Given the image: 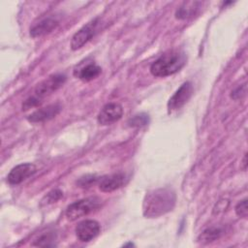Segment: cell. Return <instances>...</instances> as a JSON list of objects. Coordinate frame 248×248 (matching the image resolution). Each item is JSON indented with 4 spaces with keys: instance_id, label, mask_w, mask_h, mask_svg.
<instances>
[{
    "instance_id": "6da1fadb",
    "label": "cell",
    "mask_w": 248,
    "mask_h": 248,
    "mask_svg": "<svg viewBox=\"0 0 248 248\" xmlns=\"http://www.w3.org/2000/svg\"><path fill=\"white\" fill-rule=\"evenodd\" d=\"M176 201L175 193L170 188H158L146 193L143 203V215L155 218L172 210Z\"/></svg>"
},
{
    "instance_id": "7a4b0ae2",
    "label": "cell",
    "mask_w": 248,
    "mask_h": 248,
    "mask_svg": "<svg viewBox=\"0 0 248 248\" xmlns=\"http://www.w3.org/2000/svg\"><path fill=\"white\" fill-rule=\"evenodd\" d=\"M186 63L183 51L172 49L162 54L150 66V73L157 78H165L178 72Z\"/></svg>"
},
{
    "instance_id": "3957f363",
    "label": "cell",
    "mask_w": 248,
    "mask_h": 248,
    "mask_svg": "<svg viewBox=\"0 0 248 248\" xmlns=\"http://www.w3.org/2000/svg\"><path fill=\"white\" fill-rule=\"evenodd\" d=\"M101 199L97 197H89L86 199L77 201L68 205L65 214L70 221H75L80 217L86 216L89 213L97 210L101 206Z\"/></svg>"
},
{
    "instance_id": "277c9868",
    "label": "cell",
    "mask_w": 248,
    "mask_h": 248,
    "mask_svg": "<svg viewBox=\"0 0 248 248\" xmlns=\"http://www.w3.org/2000/svg\"><path fill=\"white\" fill-rule=\"evenodd\" d=\"M100 24V18L96 17L82 26L78 32L74 34L71 40V48L73 50L79 49L87 42H89L93 36L97 33L98 26Z\"/></svg>"
},
{
    "instance_id": "5b68a950",
    "label": "cell",
    "mask_w": 248,
    "mask_h": 248,
    "mask_svg": "<svg viewBox=\"0 0 248 248\" xmlns=\"http://www.w3.org/2000/svg\"><path fill=\"white\" fill-rule=\"evenodd\" d=\"M67 78L63 74H54L44 80H42L35 88L34 95L41 100H43L46 96L50 95L57 89H59L66 81Z\"/></svg>"
},
{
    "instance_id": "8992f818",
    "label": "cell",
    "mask_w": 248,
    "mask_h": 248,
    "mask_svg": "<svg viewBox=\"0 0 248 248\" xmlns=\"http://www.w3.org/2000/svg\"><path fill=\"white\" fill-rule=\"evenodd\" d=\"M194 88L190 81H185L180 85V87L173 93L168 102L169 111H173L182 108L193 94Z\"/></svg>"
},
{
    "instance_id": "52a82bcc",
    "label": "cell",
    "mask_w": 248,
    "mask_h": 248,
    "mask_svg": "<svg viewBox=\"0 0 248 248\" xmlns=\"http://www.w3.org/2000/svg\"><path fill=\"white\" fill-rule=\"evenodd\" d=\"M100 224L95 220H83L76 227V235L81 242H88L94 239L100 232Z\"/></svg>"
},
{
    "instance_id": "ba28073f",
    "label": "cell",
    "mask_w": 248,
    "mask_h": 248,
    "mask_svg": "<svg viewBox=\"0 0 248 248\" xmlns=\"http://www.w3.org/2000/svg\"><path fill=\"white\" fill-rule=\"evenodd\" d=\"M123 115V108L117 103H108L100 110L97 120L101 125H109L118 121Z\"/></svg>"
},
{
    "instance_id": "9c48e42d",
    "label": "cell",
    "mask_w": 248,
    "mask_h": 248,
    "mask_svg": "<svg viewBox=\"0 0 248 248\" xmlns=\"http://www.w3.org/2000/svg\"><path fill=\"white\" fill-rule=\"evenodd\" d=\"M37 170V168L32 163H23L16 166L11 170L7 176V181L11 185H17L33 175Z\"/></svg>"
},
{
    "instance_id": "30bf717a",
    "label": "cell",
    "mask_w": 248,
    "mask_h": 248,
    "mask_svg": "<svg viewBox=\"0 0 248 248\" xmlns=\"http://www.w3.org/2000/svg\"><path fill=\"white\" fill-rule=\"evenodd\" d=\"M126 175L122 172L107 174L99 178L98 185L102 192L109 193L121 188L126 183Z\"/></svg>"
},
{
    "instance_id": "8fae6325",
    "label": "cell",
    "mask_w": 248,
    "mask_h": 248,
    "mask_svg": "<svg viewBox=\"0 0 248 248\" xmlns=\"http://www.w3.org/2000/svg\"><path fill=\"white\" fill-rule=\"evenodd\" d=\"M62 109V107L60 104H52L48 105L45 108H39L30 115L27 116V120L32 123H38V122H45L47 120L52 119L55 117Z\"/></svg>"
},
{
    "instance_id": "7c38bea8",
    "label": "cell",
    "mask_w": 248,
    "mask_h": 248,
    "mask_svg": "<svg viewBox=\"0 0 248 248\" xmlns=\"http://www.w3.org/2000/svg\"><path fill=\"white\" fill-rule=\"evenodd\" d=\"M59 24V21L54 16H47L41 19L38 23L30 28V35L33 38L42 37L52 32Z\"/></svg>"
},
{
    "instance_id": "4fadbf2b",
    "label": "cell",
    "mask_w": 248,
    "mask_h": 248,
    "mask_svg": "<svg viewBox=\"0 0 248 248\" xmlns=\"http://www.w3.org/2000/svg\"><path fill=\"white\" fill-rule=\"evenodd\" d=\"M101 72L102 69L100 66H98L95 63H89L81 68L76 69L74 71V75L75 77L83 81H90L96 78L101 74Z\"/></svg>"
},
{
    "instance_id": "5bb4252c",
    "label": "cell",
    "mask_w": 248,
    "mask_h": 248,
    "mask_svg": "<svg viewBox=\"0 0 248 248\" xmlns=\"http://www.w3.org/2000/svg\"><path fill=\"white\" fill-rule=\"evenodd\" d=\"M224 233V230L221 227L213 226L205 229L198 237V240L202 244L211 243L217 239H219Z\"/></svg>"
},
{
    "instance_id": "9a60e30c",
    "label": "cell",
    "mask_w": 248,
    "mask_h": 248,
    "mask_svg": "<svg viewBox=\"0 0 248 248\" xmlns=\"http://www.w3.org/2000/svg\"><path fill=\"white\" fill-rule=\"evenodd\" d=\"M200 5L201 2L198 1H189L182 3V5L175 12V17L178 19H185L194 16L199 10Z\"/></svg>"
},
{
    "instance_id": "2e32d148",
    "label": "cell",
    "mask_w": 248,
    "mask_h": 248,
    "mask_svg": "<svg viewBox=\"0 0 248 248\" xmlns=\"http://www.w3.org/2000/svg\"><path fill=\"white\" fill-rule=\"evenodd\" d=\"M54 239L55 235L52 232H46L43 234H41L38 238L34 240L32 243L33 246H42V247H48V246H54Z\"/></svg>"
},
{
    "instance_id": "e0dca14e",
    "label": "cell",
    "mask_w": 248,
    "mask_h": 248,
    "mask_svg": "<svg viewBox=\"0 0 248 248\" xmlns=\"http://www.w3.org/2000/svg\"><path fill=\"white\" fill-rule=\"evenodd\" d=\"M63 197V192L59 189H53L50 192H48L44 199L42 200V204H49L56 202L58 200H60Z\"/></svg>"
},
{
    "instance_id": "ac0fdd59",
    "label": "cell",
    "mask_w": 248,
    "mask_h": 248,
    "mask_svg": "<svg viewBox=\"0 0 248 248\" xmlns=\"http://www.w3.org/2000/svg\"><path fill=\"white\" fill-rule=\"evenodd\" d=\"M100 177H97L96 175H92V174H88L85 176L80 177L78 181L77 184L81 187V188H88L91 187L93 184H95L96 182L99 181Z\"/></svg>"
},
{
    "instance_id": "d6986e66",
    "label": "cell",
    "mask_w": 248,
    "mask_h": 248,
    "mask_svg": "<svg viewBox=\"0 0 248 248\" xmlns=\"http://www.w3.org/2000/svg\"><path fill=\"white\" fill-rule=\"evenodd\" d=\"M148 121H149L148 115L141 113V114H138V115H135L134 117H132L128 121V124L132 127H139V126H143V125L147 124Z\"/></svg>"
},
{
    "instance_id": "ffe728a7",
    "label": "cell",
    "mask_w": 248,
    "mask_h": 248,
    "mask_svg": "<svg viewBox=\"0 0 248 248\" xmlns=\"http://www.w3.org/2000/svg\"><path fill=\"white\" fill-rule=\"evenodd\" d=\"M235 213L240 218H246L248 215V207H247V199H244L237 202L235 205Z\"/></svg>"
},
{
    "instance_id": "44dd1931",
    "label": "cell",
    "mask_w": 248,
    "mask_h": 248,
    "mask_svg": "<svg viewBox=\"0 0 248 248\" xmlns=\"http://www.w3.org/2000/svg\"><path fill=\"white\" fill-rule=\"evenodd\" d=\"M42 102H43V101H42L40 98H38V97H36L35 95H33L32 97H30V98H28L27 100L24 101V103L22 104V109L27 110V109H29V108H31L38 107L39 105L42 104Z\"/></svg>"
},
{
    "instance_id": "7402d4cb",
    "label": "cell",
    "mask_w": 248,
    "mask_h": 248,
    "mask_svg": "<svg viewBox=\"0 0 248 248\" xmlns=\"http://www.w3.org/2000/svg\"><path fill=\"white\" fill-rule=\"evenodd\" d=\"M245 93H246V84L244 83L243 85L238 86L235 90L232 91L231 97L233 98V99H239V98H241Z\"/></svg>"
},
{
    "instance_id": "603a6c76",
    "label": "cell",
    "mask_w": 248,
    "mask_h": 248,
    "mask_svg": "<svg viewBox=\"0 0 248 248\" xmlns=\"http://www.w3.org/2000/svg\"><path fill=\"white\" fill-rule=\"evenodd\" d=\"M246 159H247V154H245L244 155V157H243V170H246V168H247V162H246Z\"/></svg>"
},
{
    "instance_id": "cb8c5ba5",
    "label": "cell",
    "mask_w": 248,
    "mask_h": 248,
    "mask_svg": "<svg viewBox=\"0 0 248 248\" xmlns=\"http://www.w3.org/2000/svg\"><path fill=\"white\" fill-rule=\"evenodd\" d=\"M124 246H134V244L133 243H128V244H125Z\"/></svg>"
}]
</instances>
